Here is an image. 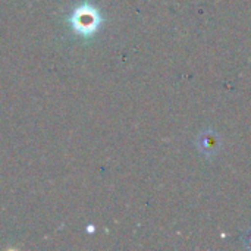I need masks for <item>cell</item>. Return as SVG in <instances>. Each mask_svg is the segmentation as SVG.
<instances>
[{"mask_svg": "<svg viewBox=\"0 0 251 251\" xmlns=\"http://www.w3.org/2000/svg\"><path fill=\"white\" fill-rule=\"evenodd\" d=\"M69 24L75 34L88 38L99 31L100 25L103 24V18L97 7L90 3H81L71 13Z\"/></svg>", "mask_w": 251, "mask_h": 251, "instance_id": "obj_1", "label": "cell"}, {"mask_svg": "<svg viewBox=\"0 0 251 251\" xmlns=\"http://www.w3.org/2000/svg\"><path fill=\"white\" fill-rule=\"evenodd\" d=\"M199 144H200V147L204 150V153L210 154V153H215V151L218 150V144H219V143H218L216 135H213V134H203V135L200 137Z\"/></svg>", "mask_w": 251, "mask_h": 251, "instance_id": "obj_2", "label": "cell"}, {"mask_svg": "<svg viewBox=\"0 0 251 251\" xmlns=\"http://www.w3.org/2000/svg\"><path fill=\"white\" fill-rule=\"evenodd\" d=\"M87 231H88V232H93V231H94V228H93V226H91V225H90V226H88V229H87Z\"/></svg>", "mask_w": 251, "mask_h": 251, "instance_id": "obj_3", "label": "cell"}]
</instances>
